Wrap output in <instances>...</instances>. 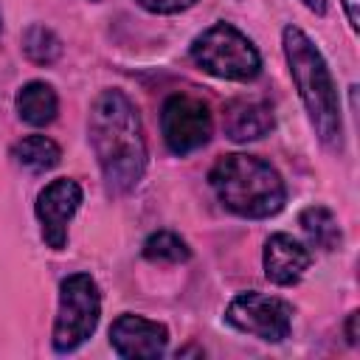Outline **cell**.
Here are the masks:
<instances>
[{"mask_svg": "<svg viewBox=\"0 0 360 360\" xmlns=\"http://www.w3.org/2000/svg\"><path fill=\"white\" fill-rule=\"evenodd\" d=\"M22 51L31 62L37 65H53L62 56V39L48 28V25H28L22 34Z\"/></svg>", "mask_w": 360, "mask_h": 360, "instance_id": "16", "label": "cell"}, {"mask_svg": "<svg viewBox=\"0 0 360 360\" xmlns=\"http://www.w3.org/2000/svg\"><path fill=\"white\" fill-rule=\"evenodd\" d=\"M188 53L200 70L228 82H250L262 70L256 45L231 22H214L197 34Z\"/></svg>", "mask_w": 360, "mask_h": 360, "instance_id": "4", "label": "cell"}, {"mask_svg": "<svg viewBox=\"0 0 360 360\" xmlns=\"http://www.w3.org/2000/svg\"><path fill=\"white\" fill-rule=\"evenodd\" d=\"M281 48H284L290 76L298 87V96L304 101V110L309 115V124L318 141L329 149H340L343 143L340 98H338V87H335V79L329 73L323 53L295 25H287L281 31Z\"/></svg>", "mask_w": 360, "mask_h": 360, "instance_id": "2", "label": "cell"}, {"mask_svg": "<svg viewBox=\"0 0 360 360\" xmlns=\"http://www.w3.org/2000/svg\"><path fill=\"white\" fill-rule=\"evenodd\" d=\"M208 183L217 200L236 217L245 219H264L284 208L287 188L281 174L262 158L231 152L222 155L211 172Z\"/></svg>", "mask_w": 360, "mask_h": 360, "instance_id": "3", "label": "cell"}, {"mask_svg": "<svg viewBox=\"0 0 360 360\" xmlns=\"http://www.w3.org/2000/svg\"><path fill=\"white\" fill-rule=\"evenodd\" d=\"M0 31H3V17H0Z\"/></svg>", "mask_w": 360, "mask_h": 360, "instance_id": "21", "label": "cell"}, {"mask_svg": "<svg viewBox=\"0 0 360 360\" xmlns=\"http://www.w3.org/2000/svg\"><path fill=\"white\" fill-rule=\"evenodd\" d=\"M357 321H360V312H349V321H346V338H349V343H357Z\"/></svg>", "mask_w": 360, "mask_h": 360, "instance_id": "19", "label": "cell"}, {"mask_svg": "<svg viewBox=\"0 0 360 360\" xmlns=\"http://www.w3.org/2000/svg\"><path fill=\"white\" fill-rule=\"evenodd\" d=\"M225 321L245 335H253L267 343H281L292 329V307L284 298L250 290L239 292L228 304Z\"/></svg>", "mask_w": 360, "mask_h": 360, "instance_id": "7", "label": "cell"}, {"mask_svg": "<svg viewBox=\"0 0 360 360\" xmlns=\"http://www.w3.org/2000/svg\"><path fill=\"white\" fill-rule=\"evenodd\" d=\"M309 11H315V14H326V0H301Z\"/></svg>", "mask_w": 360, "mask_h": 360, "instance_id": "20", "label": "cell"}, {"mask_svg": "<svg viewBox=\"0 0 360 360\" xmlns=\"http://www.w3.org/2000/svg\"><path fill=\"white\" fill-rule=\"evenodd\" d=\"M14 104H17L20 118L25 124H31V127H48L56 118V112H59V96H56V90L48 82H39V79L22 84L17 90Z\"/></svg>", "mask_w": 360, "mask_h": 360, "instance_id": "12", "label": "cell"}, {"mask_svg": "<svg viewBox=\"0 0 360 360\" xmlns=\"http://www.w3.org/2000/svg\"><path fill=\"white\" fill-rule=\"evenodd\" d=\"M340 6H343V11H346L349 25L357 31V25H360V0H340Z\"/></svg>", "mask_w": 360, "mask_h": 360, "instance_id": "18", "label": "cell"}, {"mask_svg": "<svg viewBox=\"0 0 360 360\" xmlns=\"http://www.w3.org/2000/svg\"><path fill=\"white\" fill-rule=\"evenodd\" d=\"M188 256H191V248L174 231H155L143 242V259L155 264H177V262H186Z\"/></svg>", "mask_w": 360, "mask_h": 360, "instance_id": "15", "label": "cell"}, {"mask_svg": "<svg viewBox=\"0 0 360 360\" xmlns=\"http://www.w3.org/2000/svg\"><path fill=\"white\" fill-rule=\"evenodd\" d=\"M11 158L17 166L28 172H51L62 160V149L48 135H25L11 146Z\"/></svg>", "mask_w": 360, "mask_h": 360, "instance_id": "13", "label": "cell"}, {"mask_svg": "<svg viewBox=\"0 0 360 360\" xmlns=\"http://www.w3.org/2000/svg\"><path fill=\"white\" fill-rule=\"evenodd\" d=\"M309 264H312V253L295 236H290V233H273L264 242L262 267H264L267 281H273L278 287H290V284L301 281V276L309 270Z\"/></svg>", "mask_w": 360, "mask_h": 360, "instance_id": "10", "label": "cell"}, {"mask_svg": "<svg viewBox=\"0 0 360 360\" xmlns=\"http://www.w3.org/2000/svg\"><path fill=\"white\" fill-rule=\"evenodd\" d=\"M101 292L90 273H70L59 284V307L53 318V349L59 354L76 352L98 326Z\"/></svg>", "mask_w": 360, "mask_h": 360, "instance_id": "5", "label": "cell"}, {"mask_svg": "<svg viewBox=\"0 0 360 360\" xmlns=\"http://www.w3.org/2000/svg\"><path fill=\"white\" fill-rule=\"evenodd\" d=\"M298 225L301 231L307 233L309 245L321 248V250H335L340 248L343 242V233H340V225H338V217L326 208V205H309L298 214Z\"/></svg>", "mask_w": 360, "mask_h": 360, "instance_id": "14", "label": "cell"}, {"mask_svg": "<svg viewBox=\"0 0 360 360\" xmlns=\"http://www.w3.org/2000/svg\"><path fill=\"white\" fill-rule=\"evenodd\" d=\"M276 127L273 110L262 98H233L222 110V129L231 141L248 143L267 135Z\"/></svg>", "mask_w": 360, "mask_h": 360, "instance_id": "11", "label": "cell"}, {"mask_svg": "<svg viewBox=\"0 0 360 360\" xmlns=\"http://www.w3.org/2000/svg\"><path fill=\"white\" fill-rule=\"evenodd\" d=\"M110 346L124 360H152L169 346V329L143 315L124 312L110 326Z\"/></svg>", "mask_w": 360, "mask_h": 360, "instance_id": "9", "label": "cell"}, {"mask_svg": "<svg viewBox=\"0 0 360 360\" xmlns=\"http://www.w3.org/2000/svg\"><path fill=\"white\" fill-rule=\"evenodd\" d=\"M160 132L174 155H188L205 146L214 132L208 104L191 93H172L160 107Z\"/></svg>", "mask_w": 360, "mask_h": 360, "instance_id": "6", "label": "cell"}, {"mask_svg": "<svg viewBox=\"0 0 360 360\" xmlns=\"http://www.w3.org/2000/svg\"><path fill=\"white\" fill-rule=\"evenodd\" d=\"M79 205H82V186L70 177H56L37 194L34 214L39 219L42 242L51 250H62L68 245V225L76 217Z\"/></svg>", "mask_w": 360, "mask_h": 360, "instance_id": "8", "label": "cell"}, {"mask_svg": "<svg viewBox=\"0 0 360 360\" xmlns=\"http://www.w3.org/2000/svg\"><path fill=\"white\" fill-rule=\"evenodd\" d=\"M135 3L152 14H177V11L191 8L197 0H135Z\"/></svg>", "mask_w": 360, "mask_h": 360, "instance_id": "17", "label": "cell"}, {"mask_svg": "<svg viewBox=\"0 0 360 360\" xmlns=\"http://www.w3.org/2000/svg\"><path fill=\"white\" fill-rule=\"evenodd\" d=\"M87 132L107 191H132L146 172V138L132 98L121 90H101L90 107Z\"/></svg>", "mask_w": 360, "mask_h": 360, "instance_id": "1", "label": "cell"}]
</instances>
